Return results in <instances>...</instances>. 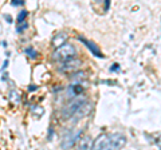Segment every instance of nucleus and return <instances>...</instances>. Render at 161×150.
I'll return each mask as SVG.
<instances>
[{"mask_svg": "<svg viewBox=\"0 0 161 150\" xmlns=\"http://www.w3.org/2000/svg\"><path fill=\"white\" fill-rule=\"evenodd\" d=\"M95 1H103V0H95Z\"/></svg>", "mask_w": 161, "mask_h": 150, "instance_id": "393cba45", "label": "nucleus"}, {"mask_svg": "<svg viewBox=\"0 0 161 150\" xmlns=\"http://www.w3.org/2000/svg\"><path fill=\"white\" fill-rule=\"evenodd\" d=\"M156 143H157V146H158V147H160V149H161V137H160V138L157 139V141H156Z\"/></svg>", "mask_w": 161, "mask_h": 150, "instance_id": "b1692460", "label": "nucleus"}, {"mask_svg": "<svg viewBox=\"0 0 161 150\" xmlns=\"http://www.w3.org/2000/svg\"><path fill=\"white\" fill-rule=\"evenodd\" d=\"M11 4H12V5H23L24 4V0H12Z\"/></svg>", "mask_w": 161, "mask_h": 150, "instance_id": "a211bd4d", "label": "nucleus"}, {"mask_svg": "<svg viewBox=\"0 0 161 150\" xmlns=\"http://www.w3.org/2000/svg\"><path fill=\"white\" fill-rule=\"evenodd\" d=\"M8 99L12 104H19L20 103V94L15 90H11L10 91V95H8Z\"/></svg>", "mask_w": 161, "mask_h": 150, "instance_id": "ddd939ff", "label": "nucleus"}, {"mask_svg": "<svg viewBox=\"0 0 161 150\" xmlns=\"http://www.w3.org/2000/svg\"><path fill=\"white\" fill-rule=\"evenodd\" d=\"M82 91L83 87L80 86V83H72L69 87V98H74V96L79 95V94H82Z\"/></svg>", "mask_w": 161, "mask_h": 150, "instance_id": "1a4fd4ad", "label": "nucleus"}, {"mask_svg": "<svg viewBox=\"0 0 161 150\" xmlns=\"http://www.w3.org/2000/svg\"><path fill=\"white\" fill-rule=\"evenodd\" d=\"M36 88H38V86H34V85H32V86H30V87H28V91H35Z\"/></svg>", "mask_w": 161, "mask_h": 150, "instance_id": "4be33fe9", "label": "nucleus"}, {"mask_svg": "<svg viewBox=\"0 0 161 150\" xmlns=\"http://www.w3.org/2000/svg\"><path fill=\"white\" fill-rule=\"evenodd\" d=\"M80 134H82V130H77V131H74V133L67 134V135L63 138V141H62L61 147H62V149H69V147L74 146L75 142L79 139Z\"/></svg>", "mask_w": 161, "mask_h": 150, "instance_id": "39448f33", "label": "nucleus"}, {"mask_svg": "<svg viewBox=\"0 0 161 150\" xmlns=\"http://www.w3.org/2000/svg\"><path fill=\"white\" fill-rule=\"evenodd\" d=\"M110 7V0H105V11H109Z\"/></svg>", "mask_w": 161, "mask_h": 150, "instance_id": "6ab92c4d", "label": "nucleus"}, {"mask_svg": "<svg viewBox=\"0 0 161 150\" xmlns=\"http://www.w3.org/2000/svg\"><path fill=\"white\" fill-rule=\"evenodd\" d=\"M90 110H91V104L89 103V101H87L82 107H80L79 110H78L77 112H75V117H77V119H79V118H83L85 115H87Z\"/></svg>", "mask_w": 161, "mask_h": 150, "instance_id": "9d476101", "label": "nucleus"}, {"mask_svg": "<svg viewBox=\"0 0 161 150\" xmlns=\"http://www.w3.org/2000/svg\"><path fill=\"white\" fill-rule=\"evenodd\" d=\"M8 63H10V62H8L7 59H5V60H4V63H3V67H1V68H3V70H5V68H7V67H8Z\"/></svg>", "mask_w": 161, "mask_h": 150, "instance_id": "aec40b11", "label": "nucleus"}, {"mask_svg": "<svg viewBox=\"0 0 161 150\" xmlns=\"http://www.w3.org/2000/svg\"><path fill=\"white\" fill-rule=\"evenodd\" d=\"M115 70H118V64H114V66L110 67V71H115Z\"/></svg>", "mask_w": 161, "mask_h": 150, "instance_id": "5701e85b", "label": "nucleus"}, {"mask_svg": "<svg viewBox=\"0 0 161 150\" xmlns=\"http://www.w3.org/2000/svg\"><path fill=\"white\" fill-rule=\"evenodd\" d=\"M27 15H28V12H27L26 10H23V11H21V12L18 15V19H16V21H18V23H21V21H24V19L27 18Z\"/></svg>", "mask_w": 161, "mask_h": 150, "instance_id": "2eb2a0df", "label": "nucleus"}, {"mask_svg": "<svg viewBox=\"0 0 161 150\" xmlns=\"http://www.w3.org/2000/svg\"><path fill=\"white\" fill-rule=\"evenodd\" d=\"M24 52H26V55H28L30 58H32V59H35L38 56V52L32 47H27L26 50H24Z\"/></svg>", "mask_w": 161, "mask_h": 150, "instance_id": "4468645a", "label": "nucleus"}, {"mask_svg": "<svg viewBox=\"0 0 161 150\" xmlns=\"http://www.w3.org/2000/svg\"><path fill=\"white\" fill-rule=\"evenodd\" d=\"M79 147L80 149H83V150H87V149L94 147L93 139H91L90 137H83V138L80 139V142H79Z\"/></svg>", "mask_w": 161, "mask_h": 150, "instance_id": "9b49d317", "label": "nucleus"}, {"mask_svg": "<svg viewBox=\"0 0 161 150\" xmlns=\"http://www.w3.org/2000/svg\"><path fill=\"white\" fill-rule=\"evenodd\" d=\"M67 38H69V35H67L66 32H59V34H56L55 36H54L52 46L54 47H59V46L64 44V42L67 40Z\"/></svg>", "mask_w": 161, "mask_h": 150, "instance_id": "6e6552de", "label": "nucleus"}, {"mask_svg": "<svg viewBox=\"0 0 161 150\" xmlns=\"http://www.w3.org/2000/svg\"><path fill=\"white\" fill-rule=\"evenodd\" d=\"M32 111H34L35 114H39V115H42L43 112H44V110H43L42 107H34V109H32Z\"/></svg>", "mask_w": 161, "mask_h": 150, "instance_id": "f3484780", "label": "nucleus"}, {"mask_svg": "<svg viewBox=\"0 0 161 150\" xmlns=\"http://www.w3.org/2000/svg\"><path fill=\"white\" fill-rule=\"evenodd\" d=\"M59 71H63V72H69V71H77L80 66H82V60L80 59L74 58H69L63 62H59Z\"/></svg>", "mask_w": 161, "mask_h": 150, "instance_id": "7ed1b4c3", "label": "nucleus"}, {"mask_svg": "<svg viewBox=\"0 0 161 150\" xmlns=\"http://www.w3.org/2000/svg\"><path fill=\"white\" fill-rule=\"evenodd\" d=\"M4 19H7L8 23H12V18H11L10 15H4Z\"/></svg>", "mask_w": 161, "mask_h": 150, "instance_id": "412c9836", "label": "nucleus"}, {"mask_svg": "<svg viewBox=\"0 0 161 150\" xmlns=\"http://www.w3.org/2000/svg\"><path fill=\"white\" fill-rule=\"evenodd\" d=\"M86 78H87V75H86V72H83V71H77V72L70 75V79H71L74 83H80L82 80H85Z\"/></svg>", "mask_w": 161, "mask_h": 150, "instance_id": "f8f14e48", "label": "nucleus"}, {"mask_svg": "<svg viewBox=\"0 0 161 150\" xmlns=\"http://www.w3.org/2000/svg\"><path fill=\"white\" fill-rule=\"evenodd\" d=\"M94 149H109V142H107V135H101L97 138V141L94 142Z\"/></svg>", "mask_w": 161, "mask_h": 150, "instance_id": "0eeeda50", "label": "nucleus"}, {"mask_svg": "<svg viewBox=\"0 0 161 150\" xmlns=\"http://www.w3.org/2000/svg\"><path fill=\"white\" fill-rule=\"evenodd\" d=\"M86 102H87V98H86L85 95H82V94L74 96V98L62 109V119H70L71 117H74L75 112H77Z\"/></svg>", "mask_w": 161, "mask_h": 150, "instance_id": "f257e3e1", "label": "nucleus"}, {"mask_svg": "<svg viewBox=\"0 0 161 150\" xmlns=\"http://www.w3.org/2000/svg\"><path fill=\"white\" fill-rule=\"evenodd\" d=\"M78 39H79V40H82V43L86 46V47L89 48V50L91 51V52H93V55H95L97 58H103V55H102V52H101V51H99V48L97 47V46L94 44L93 42H90V40H86L83 36H78Z\"/></svg>", "mask_w": 161, "mask_h": 150, "instance_id": "423d86ee", "label": "nucleus"}, {"mask_svg": "<svg viewBox=\"0 0 161 150\" xmlns=\"http://www.w3.org/2000/svg\"><path fill=\"white\" fill-rule=\"evenodd\" d=\"M107 142H109V149H121L126 143V137L121 133H114L107 135Z\"/></svg>", "mask_w": 161, "mask_h": 150, "instance_id": "20e7f679", "label": "nucleus"}, {"mask_svg": "<svg viewBox=\"0 0 161 150\" xmlns=\"http://www.w3.org/2000/svg\"><path fill=\"white\" fill-rule=\"evenodd\" d=\"M28 24L27 21H21V23H18V27H16V32H23L24 29H27Z\"/></svg>", "mask_w": 161, "mask_h": 150, "instance_id": "dca6fc26", "label": "nucleus"}, {"mask_svg": "<svg viewBox=\"0 0 161 150\" xmlns=\"http://www.w3.org/2000/svg\"><path fill=\"white\" fill-rule=\"evenodd\" d=\"M75 55H77V48L70 43H64L55 48L52 52V59L55 62H63L69 58H74Z\"/></svg>", "mask_w": 161, "mask_h": 150, "instance_id": "f03ea898", "label": "nucleus"}]
</instances>
